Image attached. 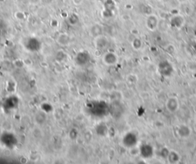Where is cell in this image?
Here are the masks:
<instances>
[{
    "label": "cell",
    "mask_w": 196,
    "mask_h": 164,
    "mask_svg": "<svg viewBox=\"0 0 196 164\" xmlns=\"http://www.w3.org/2000/svg\"><path fill=\"white\" fill-rule=\"evenodd\" d=\"M166 108L170 113H175L179 108V102L178 99L174 97L169 98L166 102Z\"/></svg>",
    "instance_id": "cell-1"
},
{
    "label": "cell",
    "mask_w": 196,
    "mask_h": 164,
    "mask_svg": "<svg viewBox=\"0 0 196 164\" xmlns=\"http://www.w3.org/2000/svg\"><path fill=\"white\" fill-rule=\"evenodd\" d=\"M103 61H104L105 64H107L108 65H113L117 63V55H115L113 53H108L104 56Z\"/></svg>",
    "instance_id": "cell-2"
},
{
    "label": "cell",
    "mask_w": 196,
    "mask_h": 164,
    "mask_svg": "<svg viewBox=\"0 0 196 164\" xmlns=\"http://www.w3.org/2000/svg\"><path fill=\"white\" fill-rule=\"evenodd\" d=\"M57 41L61 45L65 46V45H68V44L70 43V37L66 33L60 34L58 37V39H57Z\"/></svg>",
    "instance_id": "cell-3"
},
{
    "label": "cell",
    "mask_w": 196,
    "mask_h": 164,
    "mask_svg": "<svg viewBox=\"0 0 196 164\" xmlns=\"http://www.w3.org/2000/svg\"><path fill=\"white\" fill-rule=\"evenodd\" d=\"M153 16H151L148 18V19L146 20V25L151 30H153L158 25L157 19L155 18L153 22Z\"/></svg>",
    "instance_id": "cell-4"
},
{
    "label": "cell",
    "mask_w": 196,
    "mask_h": 164,
    "mask_svg": "<svg viewBox=\"0 0 196 164\" xmlns=\"http://www.w3.org/2000/svg\"><path fill=\"white\" fill-rule=\"evenodd\" d=\"M100 32H101V28L98 25H94L91 27V33L93 35V36H95V37H97V36H100Z\"/></svg>",
    "instance_id": "cell-5"
},
{
    "label": "cell",
    "mask_w": 196,
    "mask_h": 164,
    "mask_svg": "<svg viewBox=\"0 0 196 164\" xmlns=\"http://www.w3.org/2000/svg\"><path fill=\"white\" fill-rule=\"evenodd\" d=\"M73 2H74V4L76 5V6H79L83 2V0H72Z\"/></svg>",
    "instance_id": "cell-6"
},
{
    "label": "cell",
    "mask_w": 196,
    "mask_h": 164,
    "mask_svg": "<svg viewBox=\"0 0 196 164\" xmlns=\"http://www.w3.org/2000/svg\"><path fill=\"white\" fill-rule=\"evenodd\" d=\"M178 1H179V2H185L186 0H178Z\"/></svg>",
    "instance_id": "cell-7"
}]
</instances>
